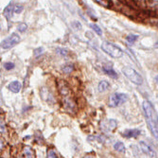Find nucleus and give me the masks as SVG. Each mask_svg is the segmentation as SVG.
Returning a JSON list of instances; mask_svg holds the SVG:
<instances>
[{
  "label": "nucleus",
  "mask_w": 158,
  "mask_h": 158,
  "mask_svg": "<svg viewBox=\"0 0 158 158\" xmlns=\"http://www.w3.org/2000/svg\"><path fill=\"white\" fill-rule=\"evenodd\" d=\"M143 110H144L146 120L150 130L152 133L153 136L158 140V118L156 116V113L152 104L149 100H144V102H143Z\"/></svg>",
  "instance_id": "1"
},
{
  "label": "nucleus",
  "mask_w": 158,
  "mask_h": 158,
  "mask_svg": "<svg viewBox=\"0 0 158 158\" xmlns=\"http://www.w3.org/2000/svg\"><path fill=\"white\" fill-rule=\"evenodd\" d=\"M122 73L125 75V77L127 79H129L133 83H135L136 85H140V84L143 83L142 76L137 72L136 70H135L132 67H129V66L123 67L122 68Z\"/></svg>",
  "instance_id": "2"
},
{
  "label": "nucleus",
  "mask_w": 158,
  "mask_h": 158,
  "mask_svg": "<svg viewBox=\"0 0 158 158\" xmlns=\"http://www.w3.org/2000/svg\"><path fill=\"white\" fill-rule=\"evenodd\" d=\"M102 49L113 58H120L123 55V51L116 45L109 42H104L102 44Z\"/></svg>",
  "instance_id": "3"
},
{
  "label": "nucleus",
  "mask_w": 158,
  "mask_h": 158,
  "mask_svg": "<svg viewBox=\"0 0 158 158\" xmlns=\"http://www.w3.org/2000/svg\"><path fill=\"white\" fill-rule=\"evenodd\" d=\"M128 100V96L123 93H114L111 95L109 99L110 107H118L121 104L125 103Z\"/></svg>",
  "instance_id": "4"
},
{
  "label": "nucleus",
  "mask_w": 158,
  "mask_h": 158,
  "mask_svg": "<svg viewBox=\"0 0 158 158\" xmlns=\"http://www.w3.org/2000/svg\"><path fill=\"white\" fill-rule=\"evenodd\" d=\"M19 42H20V36L17 33H12L8 38L3 40V42L1 43V48L3 49H9L15 47Z\"/></svg>",
  "instance_id": "5"
},
{
  "label": "nucleus",
  "mask_w": 158,
  "mask_h": 158,
  "mask_svg": "<svg viewBox=\"0 0 158 158\" xmlns=\"http://www.w3.org/2000/svg\"><path fill=\"white\" fill-rule=\"evenodd\" d=\"M118 122L114 119H105L103 121L100 122V129L104 133H113L117 129Z\"/></svg>",
  "instance_id": "6"
},
{
  "label": "nucleus",
  "mask_w": 158,
  "mask_h": 158,
  "mask_svg": "<svg viewBox=\"0 0 158 158\" xmlns=\"http://www.w3.org/2000/svg\"><path fill=\"white\" fill-rule=\"evenodd\" d=\"M139 145H140V149L141 151L144 152L146 155L150 156V157H156V152L148 144V143L144 142V141H140L139 142Z\"/></svg>",
  "instance_id": "7"
},
{
  "label": "nucleus",
  "mask_w": 158,
  "mask_h": 158,
  "mask_svg": "<svg viewBox=\"0 0 158 158\" xmlns=\"http://www.w3.org/2000/svg\"><path fill=\"white\" fill-rule=\"evenodd\" d=\"M141 131L138 129H132V130H126L125 132L122 133V135L127 138H135L137 137L140 135Z\"/></svg>",
  "instance_id": "8"
},
{
  "label": "nucleus",
  "mask_w": 158,
  "mask_h": 158,
  "mask_svg": "<svg viewBox=\"0 0 158 158\" xmlns=\"http://www.w3.org/2000/svg\"><path fill=\"white\" fill-rule=\"evenodd\" d=\"M9 89L10 91H11L12 93H18L21 90V83L18 81H11L9 84Z\"/></svg>",
  "instance_id": "9"
},
{
  "label": "nucleus",
  "mask_w": 158,
  "mask_h": 158,
  "mask_svg": "<svg viewBox=\"0 0 158 158\" xmlns=\"http://www.w3.org/2000/svg\"><path fill=\"white\" fill-rule=\"evenodd\" d=\"M12 12H14V6H12V4L10 3L4 9L3 14L8 20H10L12 16Z\"/></svg>",
  "instance_id": "10"
},
{
  "label": "nucleus",
  "mask_w": 158,
  "mask_h": 158,
  "mask_svg": "<svg viewBox=\"0 0 158 158\" xmlns=\"http://www.w3.org/2000/svg\"><path fill=\"white\" fill-rule=\"evenodd\" d=\"M110 87V83L107 81H102L98 82V92H105L106 90H108Z\"/></svg>",
  "instance_id": "11"
},
{
  "label": "nucleus",
  "mask_w": 158,
  "mask_h": 158,
  "mask_svg": "<svg viewBox=\"0 0 158 158\" xmlns=\"http://www.w3.org/2000/svg\"><path fill=\"white\" fill-rule=\"evenodd\" d=\"M64 107L66 110H68L70 112V110H72L75 106L74 102L71 100L70 98H64Z\"/></svg>",
  "instance_id": "12"
},
{
  "label": "nucleus",
  "mask_w": 158,
  "mask_h": 158,
  "mask_svg": "<svg viewBox=\"0 0 158 158\" xmlns=\"http://www.w3.org/2000/svg\"><path fill=\"white\" fill-rule=\"evenodd\" d=\"M103 69V71L104 72L109 76V77H111V78H114V79H116V78H118V74H117V72L114 71L112 67H103L102 68Z\"/></svg>",
  "instance_id": "13"
},
{
  "label": "nucleus",
  "mask_w": 158,
  "mask_h": 158,
  "mask_svg": "<svg viewBox=\"0 0 158 158\" xmlns=\"http://www.w3.org/2000/svg\"><path fill=\"white\" fill-rule=\"evenodd\" d=\"M114 149L116 150L117 152H121V153H124L125 152V146H124V144L122 142H120V141H118L117 143H114Z\"/></svg>",
  "instance_id": "14"
},
{
  "label": "nucleus",
  "mask_w": 158,
  "mask_h": 158,
  "mask_svg": "<svg viewBox=\"0 0 158 158\" xmlns=\"http://www.w3.org/2000/svg\"><path fill=\"white\" fill-rule=\"evenodd\" d=\"M138 40V35L136 34H130L126 37V41L128 43H130V44H134L135 42H136Z\"/></svg>",
  "instance_id": "15"
},
{
  "label": "nucleus",
  "mask_w": 158,
  "mask_h": 158,
  "mask_svg": "<svg viewBox=\"0 0 158 158\" xmlns=\"http://www.w3.org/2000/svg\"><path fill=\"white\" fill-rule=\"evenodd\" d=\"M24 153L27 157H34V152H33L32 149L27 146H26L24 148Z\"/></svg>",
  "instance_id": "16"
},
{
  "label": "nucleus",
  "mask_w": 158,
  "mask_h": 158,
  "mask_svg": "<svg viewBox=\"0 0 158 158\" xmlns=\"http://www.w3.org/2000/svg\"><path fill=\"white\" fill-rule=\"evenodd\" d=\"M62 69H63V71L65 73V74H68V73H71L73 71V69H74V67H73V65L72 64H64L63 67H62Z\"/></svg>",
  "instance_id": "17"
},
{
  "label": "nucleus",
  "mask_w": 158,
  "mask_h": 158,
  "mask_svg": "<svg viewBox=\"0 0 158 158\" xmlns=\"http://www.w3.org/2000/svg\"><path fill=\"white\" fill-rule=\"evenodd\" d=\"M90 27H92V30L98 34V35H102V28H100L98 25H96V24H91L90 25Z\"/></svg>",
  "instance_id": "18"
},
{
  "label": "nucleus",
  "mask_w": 158,
  "mask_h": 158,
  "mask_svg": "<svg viewBox=\"0 0 158 158\" xmlns=\"http://www.w3.org/2000/svg\"><path fill=\"white\" fill-rule=\"evenodd\" d=\"M27 25L26 23H21L17 27V31L21 33H24L25 31H27Z\"/></svg>",
  "instance_id": "19"
},
{
  "label": "nucleus",
  "mask_w": 158,
  "mask_h": 158,
  "mask_svg": "<svg viewBox=\"0 0 158 158\" xmlns=\"http://www.w3.org/2000/svg\"><path fill=\"white\" fill-rule=\"evenodd\" d=\"M24 10V6L21 5V4H16V5H14V13H21Z\"/></svg>",
  "instance_id": "20"
},
{
  "label": "nucleus",
  "mask_w": 158,
  "mask_h": 158,
  "mask_svg": "<svg viewBox=\"0 0 158 158\" xmlns=\"http://www.w3.org/2000/svg\"><path fill=\"white\" fill-rule=\"evenodd\" d=\"M3 66H4V68L6 70H11V69H13L14 67H15V64H14L13 63L8 62V63H5Z\"/></svg>",
  "instance_id": "21"
},
{
  "label": "nucleus",
  "mask_w": 158,
  "mask_h": 158,
  "mask_svg": "<svg viewBox=\"0 0 158 158\" xmlns=\"http://www.w3.org/2000/svg\"><path fill=\"white\" fill-rule=\"evenodd\" d=\"M57 53L60 54L61 56H64V57L68 55V51L65 48H57Z\"/></svg>",
  "instance_id": "22"
},
{
  "label": "nucleus",
  "mask_w": 158,
  "mask_h": 158,
  "mask_svg": "<svg viewBox=\"0 0 158 158\" xmlns=\"http://www.w3.org/2000/svg\"><path fill=\"white\" fill-rule=\"evenodd\" d=\"M71 25H72V27H75L76 30H81V23L80 22H78V21H74V22H72L71 23Z\"/></svg>",
  "instance_id": "23"
},
{
  "label": "nucleus",
  "mask_w": 158,
  "mask_h": 158,
  "mask_svg": "<svg viewBox=\"0 0 158 158\" xmlns=\"http://www.w3.org/2000/svg\"><path fill=\"white\" fill-rule=\"evenodd\" d=\"M48 157H49V158H56L57 154H56V152L53 150H49L48 152Z\"/></svg>",
  "instance_id": "24"
},
{
  "label": "nucleus",
  "mask_w": 158,
  "mask_h": 158,
  "mask_svg": "<svg viewBox=\"0 0 158 158\" xmlns=\"http://www.w3.org/2000/svg\"><path fill=\"white\" fill-rule=\"evenodd\" d=\"M43 50H44V48H36V49L34 50V55H35V56H38L39 54H41V53L43 52Z\"/></svg>",
  "instance_id": "25"
},
{
  "label": "nucleus",
  "mask_w": 158,
  "mask_h": 158,
  "mask_svg": "<svg viewBox=\"0 0 158 158\" xmlns=\"http://www.w3.org/2000/svg\"><path fill=\"white\" fill-rule=\"evenodd\" d=\"M4 132H5V125L1 121V133H4Z\"/></svg>",
  "instance_id": "26"
},
{
  "label": "nucleus",
  "mask_w": 158,
  "mask_h": 158,
  "mask_svg": "<svg viewBox=\"0 0 158 158\" xmlns=\"http://www.w3.org/2000/svg\"><path fill=\"white\" fill-rule=\"evenodd\" d=\"M153 48H158V40L154 43V45H153Z\"/></svg>",
  "instance_id": "27"
},
{
  "label": "nucleus",
  "mask_w": 158,
  "mask_h": 158,
  "mask_svg": "<svg viewBox=\"0 0 158 158\" xmlns=\"http://www.w3.org/2000/svg\"><path fill=\"white\" fill-rule=\"evenodd\" d=\"M155 81H156V82L158 83V75H157V76L155 77Z\"/></svg>",
  "instance_id": "28"
}]
</instances>
